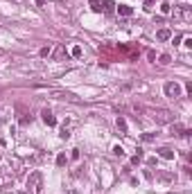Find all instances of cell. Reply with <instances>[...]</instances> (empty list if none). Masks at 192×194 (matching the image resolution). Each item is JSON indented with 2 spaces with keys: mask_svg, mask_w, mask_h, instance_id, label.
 <instances>
[{
  "mask_svg": "<svg viewBox=\"0 0 192 194\" xmlns=\"http://www.w3.org/2000/svg\"><path fill=\"white\" fill-rule=\"evenodd\" d=\"M52 59L54 61H61V59H66L68 56V52H66V45H57V47H52Z\"/></svg>",
  "mask_w": 192,
  "mask_h": 194,
  "instance_id": "obj_5",
  "label": "cell"
},
{
  "mask_svg": "<svg viewBox=\"0 0 192 194\" xmlns=\"http://www.w3.org/2000/svg\"><path fill=\"white\" fill-rule=\"evenodd\" d=\"M142 7H145V12H151V9L156 7V0H145V2H142Z\"/></svg>",
  "mask_w": 192,
  "mask_h": 194,
  "instance_id": "obj_16",
  "label": "cell"
},
{
  "mask_svg": "<svg viewBox=\"0 0 192 194\" xmlns=\"http://www.w3.org/2000/svg\"><path fill=\"white\" fill-rule=\"evenodd\" d=\"M142 140H145V142H151V140H156V135H154V133H142Z\"/></svg>",
  "mask_w": 192,
  "mask_h": 194,
  "instance_id": "obj_19",
  "label": "cell"
},
{
  "mask_svg": "<svg viewBox=\"0 0 192 194\" xmlns=\"http://www.w3.org/2000/svg\"><path fill=\"white\" fill-rule=\"evenodd\" d=\"M158 156L165 158V160H172V158H174V151H172L170 147H160V149H158Z\"/></svg>",
  "mask_w": 192,
  "mask_h": 194,
  "instance_id": "obj_8",
  "label": "cell"
},
{
  "mask_svg": "<svg viewBox=\"0 0 192 194\" xmlns=\"http://www.w3.org/2000/svg\"><path fill=\"white\" fill-rule=\"evenodd\" d=\"M113 153H115V156H124V149L120 147V144H115V147H113Z\"/></svg>",
  "mask_w": 192,
  "mask_h": 194,
  "instance_id": "obj_20",
  "label": "cell"
},
{
  "mask_svg": "<svg viewBox=\"0 0 192 194\" xmlns=\"http://www.w3.org/2000/svg\"><path fill=\"white\" fill-rule=\"evenodd\" d=\"M68 194H77V190H70V192H68Z\"/></svg>",
  "mask_w": 192,
  "mask_h": 194,
  "instance_id": "obj_29",
  "label": "cell"
},
{
  "mask_svg": "<svg viewBox=\"0 0 192 194\" xmlns=\"http://www.w3.org/2000/svg\"><path fill=\"white\" fill-rule=\"evenodd\" d=\"M16 194H32L30 190H23V192H16Z\"/></svg>",
  "mask_w": 192,
  "mask_h": 194,
  "instance_id": "obj_28",
  "label": "cell"
},
{
  "mask_svg": "<svg viewBox=\"0 0 192 194\" xmlns=\"http://www.w3.org/2000/svg\"><path fill=\"white\" fill-rule=\"evenodd\" d=\"M115 124H118V129H120L122 133H127V120H124L122 115H118V120H115Z\"/></svg>",
  "mask_w": 192,
  "mask_h": 194,
  "instance_id": "obj_11",
  "label": "cell"
},
{
  "mask_svg": "<svg viewBox=\"0 0 192 194\" xmlns=\"http://www.w3.org/2000/svg\"><path fill=\"white\" fill-rule=\"evenodd\" d=\"M100 2L104 5L102 9H104V12H106V14H111V12H113V7H115V5H113V0H100Z\"/></svg>",
  "mask_w": 192,
  "mask_h": 194,
  "instance_id": "obj_13",
  "label": "cell"
},
{
  "mask_svg": "<svg viewBox=\"0 0 192 194\" xmlns=\"http://www.w3.org/2000/svg\"><path fill=\"white\" fill-rule=\"evenodd\" d=\"M192 18V9L188 7V5H179V7H174V21H190Z\"/></svg>",
  "mask_w": 192,
  "mask_h": 194,
  "instance_id": "obj_3",
  "label": "cell"
},
{
  "mask_svg": "<svg viewBox=\"0 0 192 194\" xmlns=\"http://www.w3.org/2000/svg\"><path fill=\"white\" fill-rule=\"evenodd\" d=\"M50 54H52V47L50 45H43L41 50H38V56H41V59H47Z\"/></svg>",
  "mask_w": 192,
  "mask_h": 194,
  "instance_id": "obj_10",
  "label": "cell"
},
{
  "mask_svg": "<svg viewBox=\"0 0 192 194\" xmlns=\"http://www.w3.org/2000/svg\"><path fill=\"white\" fill-rule=\"evenodd\" d=\"M118 14H120V16H131V14H133V9H131V7H127V5H120V7H118Z\"/></svg>",
  "mask_w": 192,
  "mask_h": 194,
  "instance_id": "obj_12",
  "label": "cell"
},
{
  "mask_svg": "<svg viewBox=\"0 0 192 194\" xmlns=\"http://www.w3.org/2000/svg\"><path fill=\"white\" fill-rule=\"evenodd\" d=\"M36 5H38V7H43V5H45V0H36Z\"/></svg>",
  "mask_w": 192,
  "mask_h": 194,
  "instance_id": "obj_27",
  "label": "cell"
},
{
  "mask_svg": "<svg viewBox=\"0 0 192 194\" xmlns=\"http://www.w3.org/2000/svg\"><path fill=\"white\" fill-rule=\"evenodd\" d=\"M41 115H43V122L47 124V127H54V124H57V118H54V115L47 111V109H43V113H41Z\"/></svg>",
  "mask_w": 192,
  "mask_h": 194,
  "instance_id": "obj_7",
  "label": "cell"
},
{
  "mask_svg": "<svg viewBox=\"0 0 192 194\" xmlns=\"http://www.w3.org/2000/svg\"><path fill=\"white\" fill-rule=\"evenodd\" d=\"M156 38H158V41H170V38H172V32L167 30V27H163V30L156 32Z\"/></svg>",
  "mask_w": 192,
  "mask_h": 194,
  "instance_id": "obj_9",
  "label": "cell"
},
{
  "mask_svg": "<svg viewBox=\"0 0 192 194\" xmlns=\"http://www.w3.org/2000/svg\"><path fill=\"white\" fill-rule=\"evenodd\" d=\"M160 178H163V181H174V176H172V174H160Z\"/></svg>",
  "mask_w": 192,
  "mask_h": 194,
  "instance_id": "obj_26",
  "label": "cell"
},
{
  "mask_svg": "<svg viewBox=\"0 0 192 194\" xmlns=\"http://www.w3.org/2000/svg\"><path fill=\"white\" fill-rule=\"evenodd\" d=\"M151 118L156 120V124H172V122H174V113L167 111V109H154Z\"/></svg>",
  "mask_w": 192,
  "mask_h": 194,
  "instance_id": "obj_1",
  "label": "cell"
},
{
  "mask_svg": "<svg viewBox=\"0 0 192 194\" xmlns=\"http://www.w3.org/2000/svg\"><path fill=\"white\" fill-rule=\"evenodd\" d=\"M27 190H32V194H41L43 190V176L41 172H32L30 178H27Z\"/></svg>",
  "mask_w": 192,
  "mask_h": 194,
  "instance_id": "obj_2",
  "label": "cell"
},
{
  "mask_svg": "<svg viewBox=\"0 0 192 194\" xmlns=\"http://www.w3.org/2000/svg\"><path fill=\"white\" fill-rule=\"evenodd\" d=\"M70 158H72V160H79V149H72V151H70Z\"/></svg>",
  "mask_w": 192,
  "mask_h": 194,
  "instance_id": "obj_24",
  "label": "cell"
},
{
  "mask_svg": "<svg viewBox=\"0 0 192 194\" xmlns=\"http://www.w3.org/2000/svg\"><path fill=\"white\" fill-rule=\"evenodd\" d=\"M91 9H93V12H102V2H100V0H91Z\"/></svg>",
  "mask_w": 192,
  "mask_h": 194,
  "instance_id": "obj_15",
  "label": "cell"
},
{
  "mask_svg": "<svg viewBox=\"0 0 192 194\" xmlns=\"http://www.w3.org/2000/svg\"><path fill=\"white\" fill-rule=\"evenodd\" d=\"M170 9H172V7H170L167 2H160V12H163V14H170Z\"/></svg>",
  "mask_w": 192,
  "mask_h": 194,
  "instance_id": "obj_21",
  "label": "cell"
},
{
  "mask_svg": "<svg viewBox=\"0 0 192 194\" xmlns=\"http://www.w3.org/2000/svg\"><path fill=\"white\" fill-rule=\"evenodd\" d=\"M50 95H54L57 99H68V102H77V97L72 93H63V90H50Z\"/></svg>",
  "mask_w": 192,
  "mask_h": 194,
  "instance_id": "obj_6",
  "label": "cell"
},
{
  "mask_svg": "<svg viewBox=\"0 0 192 194\" xmlns=\"http://www.w3.org/2000/svg\"><path fill=\"white\" fill-rule=\"evenodd\" d=\"M59 135H61V138H63V140H68V138H70V131H68V129H66V127H63Z\"/></svg>",
  "mask_w": 192,
  "mask_h": 194,
  "instance_id": "obj_22",
  "label": "cell"
},
{
  "mask_svg": "<svg viewBox=\"0 0 192 194\" xmlns=\"http://www.w3.org/2000/svg\"><path fill=\"white\" fill-rule=\"evenodd\" d=\"M170 61H172V56H170V54H160V56H158V63H160V65H167Z\"/></svg>",
  "mask_w": 192,
  "mask_h": 194,
  "instance_id": "obj_17",
  "label": "cell"
},
{
  "mask_svg": "<svg viewBox=\"0 0 192 194\" xmlns=\"http://www.w3.org/2000/svg\"><path fill=\"white\" fill-rule=\"evenodd\" d=\"M181 131H183V127H181V124H174V127H172V133H176V135H181Z\"/></svg>",
  "mask_w": 192,
  "mask_h": 194,
  "instance_id": "obj_23",
  "label": "cell"
},
{
  "mask_svg": "<svg viewBox=\"0 0 192 194\" xmlns=\"http://www.w3.org/2000/svg\"><path fill=\"white\" fill-rule=\"evenodd\" d=\"M147 59H149V61H156V52L149 50V52H147Z\"/></svg>",
  "mask_w": 192,
  "mask_h": 194,
  "instance_id": "obj_25",
  "label": "cell"
},
{
  "mask_svg": "<svg viewBox=\"0 0 192 194\" xmlns=\"http://www.w3.org/2000/svg\"><path fill=\"white\" fill-rule=\"evenodd\" d=\"M181 84H176V81H167L165 84V95L167 97H172V99H174V97H181Z\"/></svg>",
  "mask_w": 192,
  "mask_h": 194,
  "instance_id": "obj_4",
  "label": "cell"
},
{
  "mask_svg": "<svg viewBox=\"0 0 192 194\" xmlns=\"http://www.w3.org/2000/svg\"><path fill=\"white\" fill-rule=\"evenodd\" d=\"M66 162H68V158H66V153H59V156H57V165H59V167H63Z\"/></svg>",
  "mask_w": 192,
  "mask_h": 194,
  "instance_id": "obj_18",
  "label": "cell"
},
{
  "mask_svg": "<svg viewBox=\"0 0 192 194\" xmlns=\"http://www.w3.org/2000/svg\"><path fill=\"white\" fill-rule=\"evenodd\" d=\"M70 54L75 56V59H79V56L84 54V50H81V45H72V50H70Z\"/></svg>",
  "mask_w": 192,
  "mask_h": 194,
  "instance_id": "obj_14",
  "label": "cell"
}]
</instances>
